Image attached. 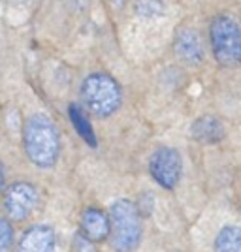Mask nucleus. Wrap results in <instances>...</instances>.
Returning a JSON list of instances; mask_svg holds the SVG:
<instances>
[{
  "instance_id": "nucleus-16",
  "label": "nucleus",
  "mask_w": 241,
  "mask_h": 252,
  "mask_svg": "<svg viewBox=\"0 0 241 252\" xmlns=\"http://www.w3.org/2000/svg\"><path fill=\"white\" fill-rule=\"evenodd\" d=\"M4 181H6V175H4V168H2V164H0V190L4 189Z\"/></svg>"
},
{
  "instance_id": "nucleus-1",
  "label": "nucleus",
  "mask_w": 241,
  "mask_h": 252,
  "mask_svg": "<svg viewBox=\"0 0 241 252\" xmlns=\"http://www.w3.org/2000/svg\"><path fill=\"white\" fill-rule=\"evenodd\" d=\"M23 149L36 168L51 169L61 157V134L51 119L34 113L23 126Z\"/></svg>"
},
{
  "instance_id": "nucleus-8",
  "label": "nucleus",
  "mask_w": 241,
  "mask_h": 252,
  "mask_svg": "<svg viewBox=\"0 0 241 252\" xmlns=\"http://www.w3.org/2000/svg\"><path fill=\"white\" fill-rule=\"evenodd\" d=\"M57 233L49 224H34L25 230L17 243V252H55Z\"/></svg>"
},
{
  "instance_id": "nucleus-13",
  "label": "nucleus",
  "mask_w": 241,
  "mask_h": 252,
  "mask_svg": "<svg viewBox=\"0 0 241 252\" xmlns=\"http://www.w3.org/2000/svg\"><path fill=\"white\" fill-rule=\"evenodd\" d=\"M138 11L141 17H160L164 11V2L162 0H139L138 2Z\"/></svg>"
},
{
  "instance_id": "nucleus-7",
  "label": "nucleus",
  "mask_w": 241,
  "mask_h": 252,
  "mask_svg": "<svg viewBox=\"0 0 241 252\" xmlns=\"http://www.w3.org/2000/svg\"><path fill=\"white\" fill-rule=\"evenodd\" d=\"M173 51L181 63L189 64V66H198L204 63V45L200 40V34L194 29L183 27L175 32L173 38Z\"/></svg>"
},
{
  "instance_id": "nucleus-14",
  "label": "nucleus",
  "mask_w": 241,
  "mask_h": 252,
  "mask_svg": "<svg viewBox=\"0 0 241 252\" xmlns=\"http://www.w3.org/2000/svg\"><path fill=\"white\" fill-rule=\"evenodd\" d=\"M13 226L10 224L8 219L0 217V252H6L13 245Z\"/></svg>"
},
{
  "instance_id": "nucleus-15",
  "label": "nucleus",
  "mask_w": 241,
  "mask_h": 252,
  "mask_svg": "<svg viewBox=\"0 0 241 252\" xmlns=\"http://www.w3.org/2000/svg\"><path fill=\"white\" fill-rule=\"evenodd\" d=\"M66 2H68L70 6H73L75 10H83V8L89 6V2H91V0H66Z\"/></svg>"
},
{
  "instance_id": "nucleus-17",
  "label": "nucleus",
  "mask_w": 241,
  "mask_h": 252,
  "mask_svg": "<svg viewBox=\"0 0 241 252\" xmlns=\"http://www.w3.org/2000/svg\"><path fill=\"white\" fill-rule=\"evenodd\" d=\"M109 2H111L115 8H123V6L126 4V0H109Z\"/></svg>"
},
{
  "instance_id": "nucleus-9",
  "label": "nucleus",
  "mask_w": 241,
  "mask_h": 252,
  "mask_svg": "<svg viewBox=\"0 0 241 252\" xmlns=\"http://www.w3.org/2000/svg\"><path fill=\"white\" fill-rule=\"evenodd\" d=\"M81 235L91 243H102L109 235V217L96 207H87L81 215Z\"/></svg>"
},
{
  "instance_id": "nucleus-12",
  "label": "nucleus",
  "mask_w": 241,
  "mask_h": 252,
  "mask_svg": "<svg viewBox=\"0 0 241 252\" xmlns=\"http://www.w3.org/2000/svg\"><path fill=\"white\" fill-rule=\"evenodd\" d=\"M215 252H241V226H224L213 243Z\"/></svg>"
},
{
  "instance_id": "nucleus-5",
  "label": "nucleus",
  "mask_w": 241,
  "mask_h": 252,
  "mask_svg": "<svg viewBox=\"0 0 241 252\" xmlns=\"http://www.w3.org/2000/svg\"><path fill=\"white\" fill-rule=\"evenodd\" d=\"M38 200H40V192L32 183L17 181L4 190L2 207L11 220H25L34 213Z\"/></svg>"
},
{
  "instance_id": "nucleus-3",
  "label": "nucleus",
  "mask_w": 241,
  "mask_h": 252,
  "mask_svg": "<svg viewBox=\"0 0 241 252\" xmlns=\"http://www.w3.org/2000/svg\"><path fill=\"white\" fill-rule=\"evenodd\" d=\"M81 98L87 109L96 117H111L123 104V89L111 75L95 72L83 79Z\"/></svg>"
},
{
  "instance_id": "nucleus-2",
  "label": "nucleus",
  "mask_w": 241,
  "mask_h": 252,
  "mask_svg": "<svg viewBox=\"0 0 241 252\" xmlns=\"http://www.w3.org/2000/svg\"><path fill=\"white\" fill-rule=\"evenodd\" d=\"M141 217L134 201L121 198L109 207V243L115 252H134L141 241Z\"/></svg>"
},
{
  "instance_id": "nucleus-11",
  "label": "nucleus",
  "mask_w": 241,
  "mask_h": 252,
  "mask_svg": "<svg viewBox=\"0 0 241 252\" xmlns=\"http://www.w3.org/2000/svg\"><path fill=\"white\" fill-rule=\"evenodd\" d=\"M68 117L72 121V126L75 128V132L79 134V137L83 139L85 143L91 145V147H96L98 141H96L95 128H93V125H91V121H89V117H87L83 109L77 104H72L68 107Z\"/></svg>"
},
{
  "instance_id": "nucleus-10",
  "label": "nucleus",
  "mask_w": 241,
  "mask_h": 252,
  "mask_svg": "<svg viewBox=\"0 0 241 252\" xmlns=\"http://www.w3.org/2000/svg\"><path fill=\"white\" fill-rule=\"evenodd\" d=\"M190 136L200 143L211 145V143H219L220 139L226 136V130H224V126L217 117L204 115L198 117L190 125Z\"/></svg>"
},
{
  "instance_id": "nucleus-4",
  "label": "nucleus",
  "mask_w": 241,
  "mask_h": 252,
  "mask_svg": "<svg viewBox=\"0 0 241 252\" xmlns=\"http://www.w3.org/2000/svg\"><path fill=\"white\" fill-rule=\"evenodd\" d=\"M209 43L215 61L224 68L241 66V25L232 15L220 13L209 23Z\"/></svg>"
},
{
  "instance_id": "nucleus-6",
  "label": "nucleus",
  "mask_w": 241,
  "mask_h": 252,
  "mask_svg": "<svg viewBox=\"0 0 241 252\" xmlns=\"http://www.w3.org/2000/svg\"><path fill=\"white\" fill-rule=\"evenodd\" d=\"M149 173L162 189L173 190L183 175V160L175 149L160 147L149 158Z\"/></svg>"
}]
</instances>
